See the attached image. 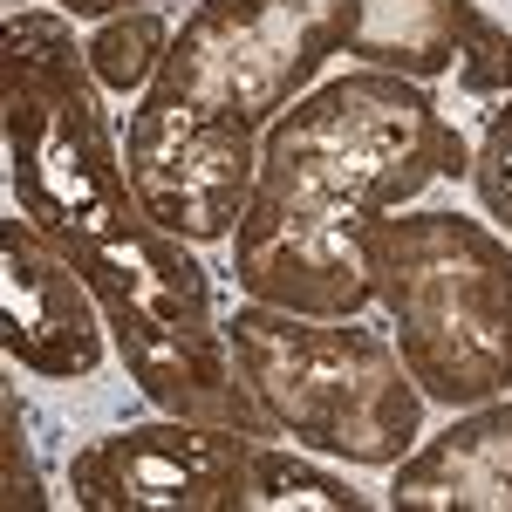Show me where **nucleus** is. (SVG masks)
<instances>
[{
	"mask_svg": "<svg viewBox=\"0 0 512 512\" xmlns=\"http://www.w3.org/2000/svg\"><path fill=\"white\" fill-rule=\"evenodd\" d=\"M0 123H7V185L14 212L55 239L89 280L110 321L130 383L164 417L233 424L280 437L253 403L219 321L212 280L192 260V239L164 233L130 192L123 144L110 137L103 82L89 69L69 14H7L0 28Z\"/></svg>",
	"mask_w": 512,
	"mask_h": 512,
	"instance_id": "1",
	"label": "nucleus"
},
{
	"mask_svg": "<svg viewBox=\"0 0 512 512\" xmlns=\"http://www.w3.org/2000/svg\"><path fill=\"white\" fill-rule=\"evenodd\" d=\"M444 178H472V144L431 82L342 69L260 130L253 198L233 233L246 301L349 321L376 308L362 233Z\"/></svg>",
	"mask_w": 512,
	"mask_h": 512,
	"instance_id": "2",
	"label": "nucleus"
},
{
	"mask_svg": "<svg viewBox=\"0 0 512 512\" xmlns=\"http://www.w3.org/2000/svg\"><path fill=\"white\" fill-rule=\"evenodd\" d=\"M335 55L410 82L458 76L465 96H512V35L472 0H198L151 96L267 130Z\"/></svg>",
	"mask_w": 512,
	"mask_h": 512,
	"instance_id": "3",
	"label": "nucleus"
},
{
	"mask_svg": "<svg viewBox=\"0 0 512 512\" xmlns=\"http://www.w3.org/2000/svg\"><path fill=\"white\" fill-rule=\"evenodd\" d=\"M369 294L424 403L472 410L512 390V239L465 212H383L362 233Z\"/></svg>",
	"mask_w": 512,
	"mask_h": 512,
	"instance_id": "4",
	"label": "nucleus"
},
{
	"mask_svg": "<svg viewBox=\"0 0 512 512\" xmlns=\"http://www.w3.org/2000/svg\"><path fill=\"white\" fill-rule=\"evenodd\" d=\"M233 362L267 424L321 458L390 472L424 437V390L403 369L390 335L362 328V315H294L267 301H239L226 315Z\"/></svg>",
	"mask_w": 512,
	"mask_h": 512,
	"instance_id": "5",
	"label": "nucleus"
},
{
	"mask_svg": "<svg viewBox=\"0 0 512 512\" xmlns=\"http://www.w3.org/2000/svg\"><path fill=\"white\" fill-rule=\"evenodd\" d=\"M253 431L158 417L76 444L69 499L82 512H246Z\"/></svg>",
	"mask_w": 512,
	"mask_h": 512,
	"instance_id": "6",
	"label": "nucleus"
},
{
	"mask_svg": "<svg viewBox=\"0 0 512 512\" xmlns=\"http://www.w3.org/2000/svg\"><path fill=\"white\" fill-rule=\"evenodd\" d=\"M123 171L164 233L219 246L239 233V212L253 198L260 130H239L226 117H205V110H185L144 89L123 123Z\"/></svg>",
	"mask_w": 512,
	"mask_h": 512,
	"instance_id": "7",
	"label": "nucleus"
},
{
	"mask_svg": "<svg viewBox=\"0 0 512 512\" xmlns=\"http://www.w3.org/2000/svg\"><path fill=\"white\" fill-rule=\"evenodd\" d=\"M0 349L41 383H89L110 355V321L76 260L35 219H0Z\"/></svg>",
	"mask_w": 512,
	"mask_h": 512,
	"instance_id": "8",
	"label": "nucleus"
},
{
	"mask_svg": "<svg viewBox=\"0 0 512 512\" xmlns=\"http://www.w3.org/2000/svg\"><path fill=\"white\" fill-rule=\"evenodd\" d=\"M390 512H512V396L451 410V424L390 465Z\"/></svg>",
	"mask_w": 512,
	"mask_h": 512,
	"instance_id": "9",
	"label": "nucleus"
},
{
	"mask_svg": "<svg viewBox=\"0 0 512 512\" xmlns=\"http://www.w3.org/2000/svg\"><path fill=\"white\" fill-rule=\"evenodd\" d=\"M171 35L178 28L164 21L158 7H130V14L96 21V35L82 41V48H89V69H96V82L110 96H144L158 82L164 55H171Z\"/></svg>",
	"mask_w": 512,
	"mask_h": 512,
	"instance_id": "10",
	"label": "nucleus"
},
{
	"mask_svg": "<svg viewBox=\"0 0 512 512\" xmlns=\"http://www.w3.org/2000/svg\"><path fill=\"white\" fill-rule=\"evenodd\" d=\"M246 512H369V499L349 478L321 472L294 451L253 444V485H246Z\"/></svg>",
	"mask_w": 512,
	"mask_h": 512,
	"instance_id": "11",
	"label": "nucleus"
},
{
	"mask_svg": "<svg viewBox=\"0 0 512 512\" xmlns=\"http://www.w3.org/2000/svg\"><path fill=\"white\" fill-rule=\"evenodd\" d=\"M472 185H478L485 219H492V226L512 239V96L492 110L485 137H478V151H472Z\"/></svg>",
	"mask_w": 512,
	"mask_h": 512,
	"instance_id": "12",
	"label": "nucleus"
},
{
	"mask_svg": "<svg viewBox=\"0 0 512 512\" xmlns=\"http://www.w3.org/2000/svg\"><path fill=\"white\" fill-rule=\"evenodd\" d=\"M7 437H0V451H7V512H41L48 506V492H41V472H35V451H28V424H21V396L7 390Z\"/></svg>",
	"mask_w": 512,
	"mask_h": 512,
	"instance_id": "13",
	"label": "nucleus"
},
{
	"mask_svg": "<svg viewBox=\"0 0 512 512\" xmlns=\"http://www.w3.org/2000/svg\"><path fill=\"white\" fill-rule=\"evenodd\" d=\"M130 7H158V0H62L69 21H110V14H130Z\"/></svg>",
	"mask_w": 512,
	"mask_h": 512,
	"instance_id": "14",
	"label": "nucleus"
},
{
	"mask_svg": "<svg viewBox=\"0 0 512 512\" xmlns=\"http://www.w3.org/2000/svg\"><path fill=\"white\" fill-rule=\"evenodd\" d=\"M7 14H28V0H7Z\"/></svg>",
	"mask_w": 512,
	"mask_h": 512,
	"instance_id": "15",
	"label": "nucleus"
}]
</instances>
